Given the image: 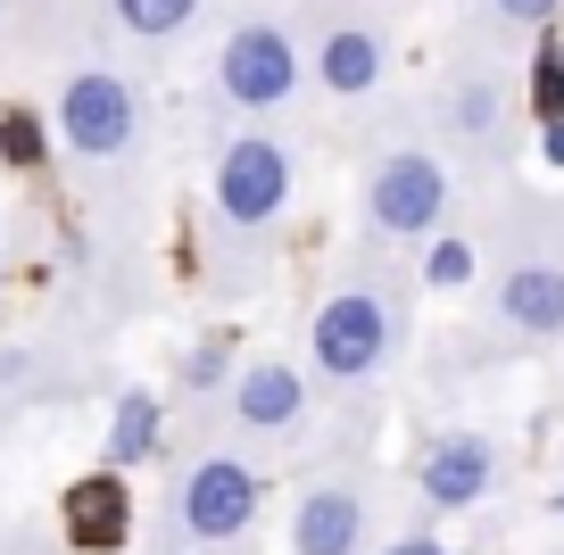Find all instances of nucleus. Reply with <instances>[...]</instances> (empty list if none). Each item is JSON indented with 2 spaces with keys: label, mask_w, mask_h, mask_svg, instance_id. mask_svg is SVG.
<instances>
[{
  "label": "nucleus",
  "mask_w": 564,
  "mask_h": 555,
  "mask_svg": "<svg viewBox=\"0 0 564 555\" xmlns=\"http://www.w3.org/2000/svg\"><path fill=\"white\" fill-rule=\"evenodd\" d=\"M159 399L150 390H124L117 415H108V472H133L141 456H159Z\"/></svg>",
  "instance_id": "4468645a"
},
{
  "label": "nucleus",
  "mask_w": 564,
  "mask_h": 555,
  "mask_svg": "<svg viewBox=\"0 0 564 555\" xmlns=\"http://www.w3.org/2000/svg\"><path fill=\"white\" fill-rule=\"evenodd\" d=\"M216 382H225V348H192V357H183V390H216Z\"/></svg>",
  "instance_id": "6ab92c4d"
},
{
  "label": "nucleus",
  "mask_w": 564,
  "mask_h": 555,
  "mask_svg": "<svg viewBox=\"0 0 564 555\" xmlns=\"http://www.w3.org/2000/svg\"><path fill=\"white\" fill-rule=\"evenodd\" d=\"M133 531V498H124V472H84L67 489V538L84 555H117Z\"/></svg>",
  "instance_id": "9d476101"
},
{
  "label": "nucleus",
  "mask_w": 564,
  "mask_h": 555,
  "mask_svg": "<svg viewBox=\"0 0 564 555\" xmlns=\"http://www.w3.org/2000/svg\"><path fill=\"white\" fill-rule=\"evenodd\" d=\"M232 415L249 423V432H291V423L307 415V382H300V364H282V357H258L232 373Z\"/></svg>",
  "instance_id": "1a4fd4ad"
},
{
  "label": "nucleus",
  "mask_w": 564,
  "mask_h": 555,
  "mask_svg": "<svg viewBox=\"0 0 564 555\" xmlns=\"http://www.w3.org/2000/svg\"><path fill=\"white\" fill-rule=\"evenodd\" d=\"M58 141L75 157H124L141 141V91L117 67H84L58 84Z\"/></svg>",
  "instance_id": "7ed1b4c3"
},
{
  "label": "nucleus",
  "mask_w": 564,
  "mask_h": 555,
  "mask_svg": "<svg viewBox=\"0 0 564 555\" xmlns=\"http://www.w3.org/2000/svg\"><path fill=\"white\" fill-rule=\"evenodd\" d=\"M300 84H307V58H300V42L282 34L274 18H241V25L225 34V51H216V91H225L241 117L282 108Z\"/></svg>",
  "instance_id": "f257e3e1"
},
{
  "label": "nucleus",
  "mask_w": 564,
  "mask_h": 555,
  "mask_svg": "<svg viewBox=\"0 0 564 555\" xmlns=\"http://www.w3.org/2000/svg\"><path fill=\"white\" fill-rule=\"evenodd\" d=\"M291 547L300 555H357L366 547V505H357V489L324 481L300 498V514H291Z\"/></svg>",
  "instance_id": "f8f14e48"
},
{
  "label": "nucleus",
  "mask_w": 564,
  "mask_h": 555,
  "mask_svg": "<svg viewBox=\"0 0 564 555\" xmlns=\"http://www.w3.org/2000/svg\"><path fill=\"white\" fill-rule=\"evenodd\" d=\"M556 514H564V498H556Z\"/></svg>",
  "instance_id": "5701e85b"
},
{
  "label": "nucleus",
  "mask_w": 564,
  "mask_h": 555,
  "mask_svg": "<svg viewBox=\"0 0 564 555\" xmlns=\"http://www.w3.org/2000/svg\"><path fill=\"white\" fill-rule=\"evenodd\" d=\"M307 357H316L324 382H366V373H382V357H390V307L373 291H333L316 307V324H307Z\"/></svg>",
  "instance_id": "39448f33"
},
{
  "label": "nucleus",
  "mask_w": 564,
  "mask_h": 555,
  "mask_svg": "<svg viewBox=\"0 0 564 555\" xmlns=\"http://www.w3.org/2000/svg\"><path fill=\"white\" fill-rule=\"evenodd\" d=\"M415 481H423V498L448 505V514H457V505H481V498H490V481H498V448L481 432H441L432 448H423Z\"/></svg>",
  "instance_id": "6e6552de"
},
{
  "label": "nucleus",
  "mask_w": 564,
  "mask_h": 555,
  "mask_svg": "<svg viewBox=\"0 0 564 555\" xmlns=\"http://www.w3.org/2000/svg\"><path fill=\"white\" fill-rule=\"evenodd\" d=\"M382 555H448V547H441V538H390Z\"/></svg>",
  "instance_id": "412c9836"
},
{
  "label": "nucleus",
  "mask_w": 564,
  "mask_h": 555,
  "mask_svg": "<svg viewBox=\"0 0 564 555\" xmlns=\"http://www.w3.org/2000/svg\"><path fill=\"white\" fill-rule=\"evenodd\" d=\"M498 100H507V84H498L490 67H465V75H448V84H441V124L457 141H481L498 124Z\"/></svg>",
  "instance_id": "ddd939ff"
},
{
  "label": "nucleus",
  "mask_w": 564,
  "mask_h": 555,
  "mask_svg": "<svg viewBox=\"0 0 564 555\" xmlns=\"http://www.w3.org/2000/svg\"><path fill=\"white\" fill-rule=\"evenodd\" d=\"M291 208V150L265 133H241L216 150V216L232 232H265L274 216Z\"/></svg>",
  "instance_id": "20e7f679"
},
{
  "label": "nucleus",
  "mask_w": 564,
  "mask_h": 555,
  "mask_svg": "<svg viewBox=\"0 0 564 555\" xmlns=\"http://www.w3.org/2000/svg\"><path fill=\"white\" fill-rule=\"evenodd\" d=\"M490 9H498L507 25H556V9H564V0H490Z\"/></svg>",
  "instance_id": "aec40b11"
},
{
  "label": "nucleus",
  "mask_w": 564,
  "mask_h": 555,
  "mask_svg": "<svg viewBox=\"0 0 564 555\" xmlns=\"http://www.w3.org/2000/svg\"><path fill=\"white\" fill-rule=\"evenodd\" d=\"M540 150H547V166H564V117H547V133H540Z\"/></svg>",
  "instance_id": "4be33fe9"
},
{
  "label": "nucleus",
  "mask_w": 564,
  "mask_h": 555,
  "mask_svg": "<svg viewBox=\"0 0 564 555\" xmlns=\"http://www.w3.org/2000/svg\"><path fill=\"white\" fill-rule=\"evenodd\" d=\"M0 150H9V166H34V157H42V124L9 108V117H0Z\"/></svg>",
  "instance_id": "a211bd4d"
},
{
  "label": "nucleus",
  "mask_w": 564,
  "mask_h": 555,
  "mask_svg": "<svg viewBox=\"0 0 564 555\" xmlns=\"http://www.w3.org/2000/svg\"><path fill=\"white\" fill-rule=\"evenodd\" d=\"M531 108L564 117V42L556 34H540V51H531Z\"/></svg>",
  "instance_id": "dca6fc26"
},
{
  "label": "nucleus",
  "mask_w": 564,
  "mask_h": 555,
  "mask_svg": "<svg viewBox=\"0 0 564 555\" xmlns=\"http://www.w3.org/2000/svg\"><path fill=\"white\" fill-rule=\"evenodd\" d=\"M366 216L382 241H432L448 216V166L432 150H390L366 174Z\"/></svg>",
  "instance_id": "f03ea898"
},
{
  "label": "nucleus",
  "mask_w": 564,
  "mask_h": 555,
  "mask_svg": "<svg viewBox=\"0 0 564 555\" xmlns=\"http://www.w3.org/2000/svg\"><path fill=\"white\" fill-rule=\"evenodd\" d=\"M498 315H507L523 340H556V331H564V265L556 258L507 265V282H498Z\"/></svg>",
  "instance_id": "9b49d317"
},
{
  "label": "nucleus",
  "mask_w": 564,
  "mask_h": 555,
  "mask_svg": "<svg viewBox=\"0 0 564 555\" xmlns=\"http://www.w3.org/2000/svg\"><path fill=\"white\" fill-rule=\"evenodd\" d=\"M423 282H432V291L474 282V241H457V232H448V241H432V249H423Z\"/></svg>",
  "instance_id": "f3484780"
},
{
  "label": "nucleus",
  "mask_w": 564,
  "mask_h": 555,
  "mask_svg": "<svg viewBox=\"0 0 564 555\" xmlns=\"http://www.w3.org/2000/svg\"><path fill=\"white\" fill-rule=\"evenodd\" d=\"M258 505H265V481L241 465V456H199V465L183 472V489H175L183 538H208V547L241 538L249 522H258Z\"/></svg>",
  "instance_id": "423d86ee"
},
{
  "label": "nucleus",
  "mask_w": 564,
  "mask_h": 555,
  "mask_svg": "<svg viewBox=\"0 0 564 555\" xmlns=\"http://www.w3.org/2000/svg\"><path fill=\"white\" fill-rule=\"evenodd\" d=\"M382 75H390V34L373 18H333L316 34V84L333 100H366V91H382Z\"/></svg>",
  "instance_id": "0eeeda50"
},
{
  "label": "nucleus",
  "mask_w": 564,
  "mask_h": 555,
  "mask_svg": "<svg viewBox=\"0 0 564 555\" xmlns=\"http://www.w3.org/2000/svg\"><path fill=\"white\" fill-rule=\"evenodd\" d=\"M108 9H117V25L141 34V42H175L183 25L199 18V0H108Z\"/></svg>",
  "instance_id": "2eb2a0df"
}]
</instances>
